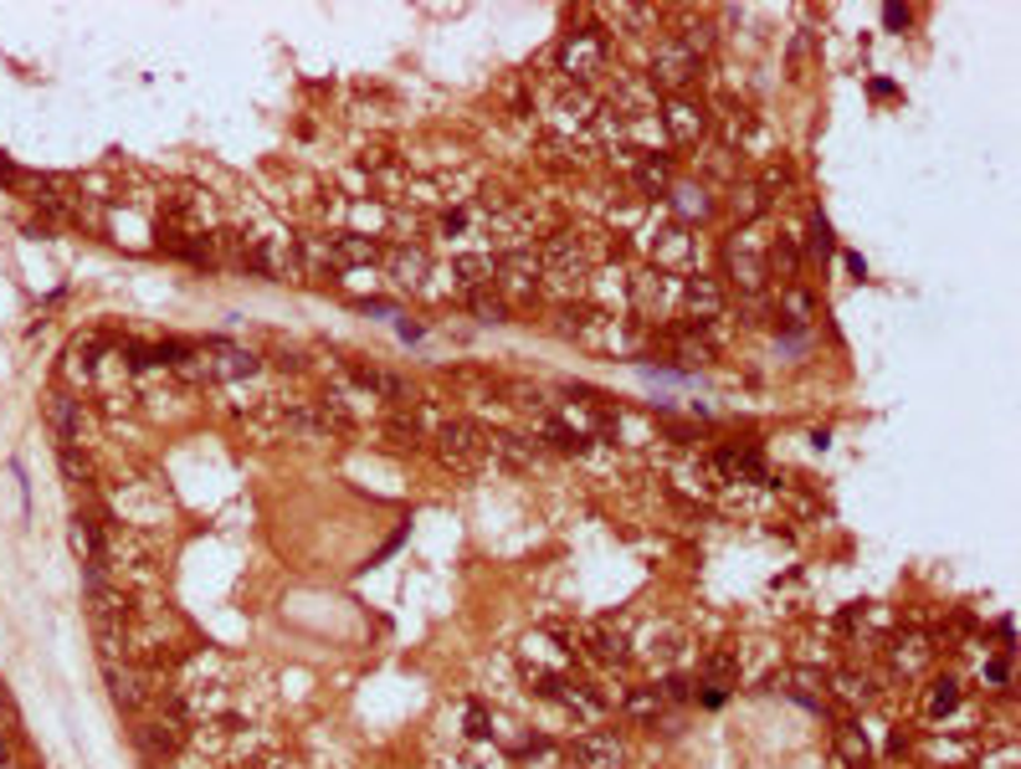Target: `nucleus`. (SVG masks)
<instances>
[{
    "instance_id": "obj_19",
    "label": "nucleus",
    "mask_w": 1021,
    "mask_h": 769,
    "mask_svg": "<svg viewBox=\"0 0 1021 769\" xmlns=\"http://www.w3.org/2000/svg\"><path fill=\"white\" fill-rule=\"evenodd\" d=\"M765 190L755 186V180H750V186H740V180H734V216H740V221H760V216H765Z\"/></svg>"
},
{
    "instance_id": "obj_12",
    "label": "nucleus",
    "mask_w": 1021,
    "mask_h": 769,
    "mask_svg": "<svg viewBox=\"0 0 1021 769\" xmlns=\"http://www.w3.org/2000/svg\"><path fill=\"white\" fill-rule=\"evenodd\" d=\"M667 216H673L677 226L708 221V216H714V196H708L703 186H688V180H683V186H673V200H667Z\"/></svg>"
},
{
    "instance_id": "obj_18",
    "label": "nucleus",
    "mask_w": 1021,
    "mask_h": 769,
    "mask_svg": "<svg viewBox=\"0 0 1021 769\" xmlns=\"http://www.w3.org/2000/svg\"><path fill=\"white\" fill-rule=\"evenodd\" d=\"M730 278L740 282V292L765 288V257H730Z\"/></svg>"
},
{
    "instance_id": "obj_21",
    "label": "nucleus",
    "mask_w": 1021,
    "mask_h": 769,
    "mask_svg": "<svg viewBox=\"0 0 1021 769\" xmlns=\"http://www.w3.org/2000/svg\"><path fill=\"white\" fill-rule=\"evenodd\" d=\"M698 164H703V174H708V180H740L734 149H724V144H714L708 154H698Z\"/></svg>"
},
{
    "instance_id": "obj_23",
    "label": "nucleus",
    "mask_w": 1021,
    "mask_h": 769,
    "mask_svg": "<svg viewBox=\"0 0 1021 769\" xmlns=\"http://www.w3.org/2000/svg\"><path fill=\"white\" fill-rule=\"evenodd\" d=\"M467 303H473V313H478L483 323H504V319H508V303L498 298V292H493V298H488V292H473Z\"/></svg>"
},
{
    "instance_id": "obj_9",
    "label": "nucleus",
    "mask_w": 1021,
    "mask_h": 769,
    "mask_svg": "<svg viewBox=\"0 0 1021 769\" xmlns=\"http://www.w3.org/2000/svg\"><path fill=\"white\" fill-rule=\"evenodd\" d=\"M329 241V257H334V272H359V267H375L380 262V241L375 237H359V231H334Z\"/></svg>"
},
{
    "instance_id": "obj_13",
    "label": "nucleus",
    "mask_w": 1021,
    "mask_h": 769,
    "mask_svg": "<svg viewBox=\"0 0 1021 769\" xmlns=\"http://www.w3.org/2000/svg\"><path fill=\"white\" fill-rule=\"evenodd\" d=\"M632 180H637V196H663V190H673V154H637V164H632Z\"/></svg>"
},
{
    "instance_id": "obj_8",
    "label": "nucleus",
    "mask_w": 1021,
    "mask_h": 769,
    "mask_svg": "<svg viewBox=\"0 0 1021 769\" xmlns=\"http://www.w3.org/2000/svg\"><path fill=\"white\" fill-rule=\"evenodd\" d=\"M596 98L585 93V88H565V93L549 103V123L559 129V139H575V133L591 129V119H596Z\"/></svg>"
},
{
    "instance_id": "obj_16",
    "label": "nucleus",
    "mask_w": 1021,
    "mask_h": 769,
    "mask_svg": "<svg viewBox=\"0 0 1021 769\" xmlns=\"http://www.w3.org/2000/svg\"><path fill=\"white\" fill-rule=\"evenodd\" d=\"M339 211L349 216V231H359V237H370L390 221V206H380V200H339Z\"/></svg>"
},
{
    "instance_id": "obj_11",
    "label": "nucleus",
    "mask_w": 1021,
    "mask_h": 769,
    "mask_svg": "<svg viewBox=\"0 0 1021 769\" xmlns=\"http://www.w3.org/2000/svg\"><path fill=\"white\" fill-rule=\"evenodd\" d=\"M683 308H688L698 323H714L724 319V288H718L708 272H698V278L683 282Z\"/></svg>"
},
{
    "instance_id": "obj_10",
    "label": "nucleus",
    "mask_w": 1021,
    "mask_h": 769,
    "mask_svg": "<svg viewBox=\"0 0 1021 769\" xmlns=\"http://www.w3.org/2000/svg\"><path fill=\"white\" fill-rule=\"evenodd\" d=\"M493 272H498V257L493 252H457L452 257V292L473 298V292H483L493 282Z\"/></svg>"
},
{
    "instance_id": "obj_22",
    "label": "nucleus",
    "mask_w": 1021,
    "mask_h": 769,
    "mask_svg": "<svg viewBox=\"0 0 1021 769\" xmlns=\"http://www.w3.org/2000/svg\"><path fill=\"white\" fill-rule=\"evenodd\" d=\"M606 221L611 226H642V221H647V200H616V206H611V211H606Z\"/></svg>"
},
{
    "instance_id": "obj_17",
    "label": "nucleus",
    "mask_w": 1021,
    "mask_h": 769,
    "mask_svg": "<svg viewBox=\"0 0 1021 769\" xmlns=\"http://www.w3.org/2000/svg\"><path fill=\"white\" fill-rule=\"evenodd\" d=\"M585 288H591V298H596V308L601 313H622V303H626V282H622V272H596V278H585Z\"/></svg>"
},
{
    "instance_id": "obj_7",
    "label": "nucleus",
    "mask_w": 1021,
    "mask_h": 769,
    "mask_svg": "<svg viewBox=\"0 0 1021 769\" xmlns=\"http://www.w3.org/2000/svg\"><path fill=\"white\" fill-rule=\"evenodd\" d=\"M385 272H390L396 288H432V278H437L432 257H426L422 247H412V241H400V247L385 252Z\"/></svg>"
},
{
    "instance_id": "obj_15",
    "label": "nucleus",
    "mask_w": 1021,
    "mask_h": 769,
    "mask_svg": "<svg viewBox=\"0 0 1021 769\" xmlns=\"http://www.w3.org/2000/svg\"><path fill=\"white\" fill-rule=\"evenodd\" d=\"M622 119H626V144L637 149V154H652V149L667 144L663 119H657V113H622Z\"/></svg>"
},
{
    "instance_id": "obj_14",
    "label": "nucleus",
    "mask_w": 1021,
    "mask_h": 769,
    "mask_svg": "<svg viewBox=\"0 0 1021 769\" xmlns=\"http://www.w3.org/2000/svg\"><path fill=\"white\" fill-rule=\"evenodd\" d=\"M796 272H801V247L796 237H781L765 247V278H781L785 288H796Z\"/></svg>"
},
{
    "instance_id": "obj_3",
    "label": "nucleus",
    "mask_w": 1021,
    "mask_h": 769,
    "mask_svg": "<svg viewBox=\"0 0 1021 769\" xmlns=\"http://www.w3.org/2000/svg\"><path fill=\"white\" fill-rule=\"evenodd\" d=\"M626 298H632V308H637V313H647V319H663V313H673V308L683 303V278H673V272H663V267H647V272H637V278H632Z\"/></svg>"
},
{
    "instance_id": "obj_2",
    "label": "nucleus",
    "mask_w": 1021,
    "mask_h": 769,
    "mask_svg": "<svg viewBox=\"0 0 1021 769\" xmlns=\"http://www.w3.org/2000/svg\"><path fill=\"white\" fill-rule=\"evenodd\" d=\"M539 278H544L539 252H534V247H524V252L498 257L493 288H498V298H504V303H534V298H539Z\"/></svg>"
},
{
    "instance_id": "obj_20",
    "label": "nucleus",
    "mask_w": 1021,
    "mask_h": 769,
    "mask_svg": "<svg viewBox=\"0 0 1021 769\" xmlns=\"http://www.w3.org/2000/svg\"><path fill=\"white\" fill-rule=\"evenodd\" d=\"M781 313L796 329H806L811 319H816V303H811V292H801V288H781Z\"/></svg>"
},
{
    "instance_id": "obj_5",
    "label": "nucleus",
    "mask_w": 1021,
    "mask_h": 769,
    "mask_svg": "<svg viewBox=\"0 0 1021 769\" xmlns=\"http://www.w3.org/2000/svg\"><path fill=\"white\" fill-rule=\"evenodd\" d=\"M555 62H559V72H571V78H596L601 67H606V37L601 31H571V37L559 41V52H555Z\"/></svg>"
},
{
    "instance_id": "obj_6",
    "label": "nucleus",
    "mask_w": 1021,
    "mask_h": 769,
    "mask_svg": "<svg viewBox=\"0 0 1021 769\" xmlns=\"http://www.w3.org/2000/svg\"><path fill=\"white\" fill-rule=\"evenodd\" d=\"M657 119H663V133L673 139V144H698L703 129H708V108L677 93V98H667V108L657 113Z\"/></svg>"
},
{
    "instance_id": "obj_1",
    "label": "nucleus",
    "mask_w": 1021,
    "mask_h": 769,
    "mask_svg": "<svg viewBox=\"0 0 1021 769\" xmlns=\"http://www.w3.org/2000/svg\"><path fill=\"white\" fill-rule=\"evenodd\" d=\"M642 241L652 247V257H657V267H663V272H677V267H698V241H693L688 226H677L673 216H667V206L657 216H647V226H642Z\"/></svg>"
},
{
    "instance_id": "obj_4",
    "label": "nucleus",
    "mask_w": 1021,
    "mask_h": 769,
    "mask_svg": "<svg viewBox=\"0 0 1021 769\" xmlns=\"http://www.w3.org/2000/svg\"><path fill=\"white\" fill-rule=\"evenodd\" d=\"M693 78H698V57H693L683 41H657V52H652V72H647L652 93H673L677 98Z\"/></svg>"
},
{
    "instance_id": "obj_24",
    "label": "nucleus",
    "mask_w": 1021,
    "mask_h": 769,
    "mask_svg": "<svg viewBox=\"0 0 1021 769\" xmlns=\"http://www.w3.org/2000/svg\"><path fill=\"white\" fill-rule=\"evenodd\" d=\"M806 252H811V257H822V262H826V257H832V226H826L822 216H811V231H806Z\"/></svg>"
}]
</instances>
